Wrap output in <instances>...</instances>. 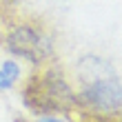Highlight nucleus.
I'll list each match as a JSON object with an SVG mask.
<instances>
[{
	"label": "nucleus",
	"mask_w": 122,
	"mask_h": 122,
	"mask_svg": "<svg viewBox=\"0 0 122 122\" xmlns=\"http://www.w3.org/2000/svg\"><path fill=\"white\" fill-rule=\"evenodd\" d=\"M80 100L93 111L116 113L122 109V82L116 76L96 78L82 89Z\"/></svg>",
	"instance_id": "3"
},
{
	"label": "nucleus",
	"mask_w": 122,
	"mask_h": 122,
	"mask_svg": "<svg viewBox=\"0 0 122 122\" xmlns=\"http://www.w3.org/2000/svg\"><path fill=\"white\" fill-rule=\"evenodd\" d=\"M36 122H64L62 118H56V116H42V118H38Z\"/></svg>",
	"instance_id": "4"
},
{
	"label": "nucleus",
	"mask_w": 122,
	"mask_h": 122,
	"mask_svg": "<svg viewBox=\"0 0 122 122\" xmlns=\"http://www.w3.org/2000/svg\"><path fill=\"white\" fill-rule=\"evenodd\" d=\"M7 49L13 56L25 58L33 64L45 62L51 56V42L29 25H20L7 36Z\"/></svg>",
	"instance_id": "2"
},
{
	"label": "nucleus",
	"mask_w": 122,
	"mask_h": 122,
	"mask_svg": "<svg viewBox=\"0 0 122 122\" xmlns=\"http://www.w3.org/2000/svg\"><path fill=\"white\" fill-rule=\"evenodd\" d=\"M22 102L29 111L47 116V113L69 111L78 102V96L67 84L62 73H58L56 69H47L29 78L22 89Z\"/></svg>",
	"instance_id": "1"
}]
</instances>
